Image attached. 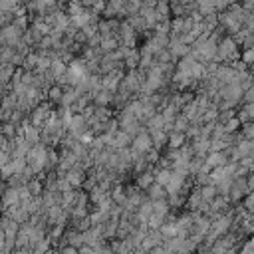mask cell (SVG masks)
Masks as SVG:
<instances>
[{
  "mask_svg": "<svg viewBox=\"0 0 254 254\" xmlns=\"http://www.w3.org/2000/svg\"><path fill=\"white\" fill-rule=\"evenodd\" d=\"M240 137L246 139V141H252L254 139V123L248 121V123H240Z\"/></svg>",
  "mask_w": 254,
  "mask_h": 254,
  "instance_id": "cell-2",
  "label": "cell"
},
{
  "mask_svg": "<svg viewBox=\"0 0 254 254\" xmlns=\"http://www.w3.org/2000/svg\"><path fill=\"white\" fill-rule=\"evenodd\" d=\"M181 141H183V135H181V133H175V135L171 137V145H173V147H181Z\"/></svg>",
  "mask_w": 254,
  "mask_h": 254,
  "instance_id": "cell-3",
  "label": "cell"
},
{
  "mask_svg": "<svg viewBox=\"0 0 254 254\" xmlns=\"http://www.w3.org/2000/svg\"><path fill=\"white\" fill-rule=\"evenodd\" d=\"M242 254H254V238L244 246V250H242Z\"/></svg>",
  "mask_w": 254,
  "mask_h": 254,
  "instance_id": "cell-4",
  "label": "cell"
},
{
  "mask_svg": "<svg viewBox=\"0 0 254 254\" xmlns=\"http://www.w3.org/2000/svg\"><path fill=\"white\" fill-rule=\"evenodd\" d=\"M214 60H218V62H234V60H238V44L230 36L222 38L218 42Z\"/></svg>",
  "mask_w": 254,
  "mask_h": 254,
  "instance_id": "cell-1",
  "label": "cell"
},
{
  "mask_svg": "<svg viewBox=\"0 0 254 254\" xmlns=\"http://www.w3.org/2000/svg\"><path fill=\"white\" fill-rule=\"evenodd\" d=\"M226 2H228V6H230V4H240L242 0H226Z\"/></svg>",
  "mask_w": 254,
  "mask_h": 254,
  "instance_id": "cell-5",
  "label": "cell"
}]
</instances>
